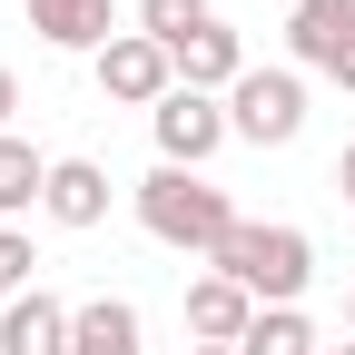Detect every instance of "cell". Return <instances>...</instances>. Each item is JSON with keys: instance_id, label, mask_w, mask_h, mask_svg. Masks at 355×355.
<instances>
[{"instance_id": "5", "label": "cell", "mask_w": 355, "mask_h": 355, "mask_svg": "<svg viewBox=\"0 0 355 355\" xmlns=\"http://www.w3.org/2000/svg\"><path fill=\"white\" fill-rule=\"evenodd\" d=\"M89 69H99V99H119V109H158L168 89H178V60L158 50L148 30H119V40H109V50L89 60Z\"/></svg>"}, {"instance_id": "11", "label": "cell", "mask_w": 355, "mask_h": 355, "mask_svg": "<svg viewBox=\"0 0 355 355\" xmlns=\"http://www.w3.org/2000/svg\"><path fill=\"white\" fill-rule=\"evenodd\" d=\"M60 217V227H99L109 217V168L99 158H50V198H40Z\"/></svg>"}, {"instance_id": "21", "label": "cell", "mask_w": 355, "mask_h": 355, "mask_svg": "<svg viewBox=\"0 0 355 355\" xmlns=\"http://www.w3.org/2000/svg\"><path fill=\"white\" fill-rule=\"evenodd\" d=\"M326 355H355V345H326Z\"/></svg>"}, {"instance_id": "4", "label": "cell", "mask_w": 355, "mask_h": 355, "mask_svg": "<svg viewBox=\"0 0 355 355\" xmlns=\"http://www.w3.org/2000/svg\"><path fill=\"white\" fill-rule=\"evenodd\" d=\"M148 128H158V168H207L217 148L237 139L227 99H207V89H168V99L148 109Z\"/></svg>"}, {"instance_id": "3", "label": "cell", "mask_w": 355, "mask_h": 355, "mask_svg": "<svg viewBox=\"0 0 355 355\" xmlns=\"http://www.w3.org/2000/svg\"><path fill=\"white\" fill-rule=\"evenodd\" d=\"M227 128H237L247 148H286L296 128H306V79L296 69H247L227 89Z\"/></svg>"}, {"instance_id": "19", "label": "cell", "mask_w": 355, "mask_h": 355, "mask_svg": "<svg viewBox=\"0 0 355 355\" xmlns=\"http://www.w3.org/2000/svg\"><path fill=\"white\" fill-rule=\"evenodd\" d=\"M345 336H355V286H345Z\"/></svg>"}, {"instance_id": "9", "label": "cell", "mask_w": 355, "mask_h": 355, "mask_svg": "<svg viewBox=\"0 0 355 355\" xmlns=\"http://www.w3.org/2000/svg\"><path fill=\"white\" fill-rule=\"evenodd\" d=\"M30 30L50 40V50H89V60H99L119 40V10H109V0H30Z\"/></svg>"}, {"instance_id": "20", "label": "cell", "mask_w": 355, "mask_h": 355, "mask_svg": "<svg viewBox=\"0 0 355 355\" xmlns=\"http://www.w3.org/2000/svg\"><path fill=\"white\" fill-rule=\"evenodd\" d=\"M188 355H237V345H188Z\"/></svg>"}, {"instance_id": "7", "label": "cell", "mask_w": 355, "mask_h": 355, "mask_svg": "<svg viewBox=\"0 0 355 355\" xmlns=\"http://www.w3.org/2000/svg\"><path fill=\"white\" fill-rule=\"evenodd\" d=\"M257 316H266V306H257L237 277H217V266L188 286V336H198V345H247V326H257Z\"/></svg>"}, {"instance_id": "15", "label": "cell", "mask_w": 355, "mask_h": 355, "mask_svg": "<svg viewBox=\"0 0 355 355\" xmlns=\"http://www.w3.org/2000/svg\"><path fill=\"white\" fill-rule=\"evenodd\" d=\"M237 355H326V345H316V326H306L296 306H266V316L247 326V345H237Z\"/></svg>"}, {"instance_id": "12", "label": "cell", "mask_w": 355, "mask_h": 355, "mask_svg": "<svg viewBox=\"0 0 355 355\" xmlns=\"http://www.w3.org/2000/svg\"><path fill=\"white\" fill-rule=\"evenodd\" d=\"M69 355H148L139 345V306L128 296H89L79 326H69Z\"/></svg>"}, {"instance_id": "6", "label": "cell", "mask_w": 355, "mask_h": 355, "mask_svg": "<svg viewBox=\"0 0 355 355\" xmlns=\"http://www.w3.org/2000/svg\"><path fill=\"white\" fill-rule=\"evenodd\" d=\"M286 50L296 69H355V0H296V20H286Z\"/></svg>"}, {"instance_id": "13", "label": "cell", "mask_w": 355, "mask_h": 355, "mask_svg": "<svg viewBox=\"0 0 355 355\" xmlns=\"http://www.w3.org/2000/svg\"><path fill=\"white\" fill-rule=\"evenodd\" d=\"M40 198H50V158L10 128V139H0V227H10V217H30Z\"/></svg>"}, {"instance_id": "10", "label": "cell", "mask_w": 355, "mask_h": 355, "mask_svg": "<svg viewBox=\"0 0 355 355\" xmlns=\"http://www.w3.org/2000/svg\"><path fill=\"white\" fill-rule=\"evenodd\" d=\"M247 79V40L217 20V30H198L188 50H178V89H207V99H227V89Z\"/></svg>"}, {"instance_id": "18", "label": "cell", "mask_w": 355, "mask_h": 355, "mask_svg": "<svg viewBox=\"0 0 355 355\" xmlns=\"http://www.w3.org/2000/svg\"><path fill=\"white\" fill-rule=\"evenodd\" d=\"M10 109H20V79L0 69V139H10Z\"/></svg>"}, {"instance_id": "14", "label": "cell", "mask_w": 355, "mask_h": 355, "mask_svg": "<svg viewBox=\"0 0 355 355\" xmlns=\"http://www.w3.org/2000/svg\"><path fill=\"white\" fill-rule=\"evenodd\" d=\"M139 30L158 40L168 60H178V50H188L198 30H217V0H139Z\"/></svg>"}, {"instance_id": "1", "label": "cell", "mask_w": 355, "mask_h": 355, "mask_svg": "<svg viewBox=\"0 0 355 355\" xmlns=\"http://www.w3.org/2000/svg\"><path fill=\"white\" fill-rule=\"evenodd\" d=\"M139 227H148L158 247H178V257H217L247 217L227 207V188H207L198 168H148V178H139Z\"/></svg>"}, {"instance_id": "8", "label": "cell", "mask_w": 355, "mask_h": 355, "mask_svg": "<svg viewBox=\"0 0 355 355\" xmlns=\"http://www.w3.org/2000/svg\"><path fill=\"white\" fill-rule=\"evenodd\" d=\"M69 326H79V306L30 286L20 306H0V355H69Z\"/></svg>"}, {"instance_id": "16", "label": "cell", "mask_w": 355, "mask_h": 355, "mask_svg": "<svg viewBox=\"0 0 355 355\" xmlns=\"http://www.w3.org/2000/svg\"><path fill=\"white\" fill-rule=\"evenodd\" d=\"M30 266H40L30 237H20V227H0V306H20V296H30Z\"/></svg>"}, {"instance_id": "2", "label": "cell", "mask_w": 355, "mask_h": 355, "mask_svg": "<svg viewBox=\"0 0 355 355\" xmlns=\"http://www.w3.org/2000/svg\"><path fill=\"white\" fill-rule=\"evenodd\" d=\"M207 266H217V277H237L257 306H296L306 277H316V237H306V227H266V217H247V227L217 247Z\"/></svg>"}, {"instance_id": "17", "label": "cell", "mask_w": 355, "mask_h": 355, "mask_svg": "<svg viewBox=\"0 0 355 355\" xmlns=\"http://www.w3.org/2000/svg\"><path fill=\"white\" fill-rule=\"evenodd\" d=\"M336 198H345V207H355V139H345V148H336Z\"/></svg>"}, {"instance_id": "22", "label": "cell", "mask_w": 355, "mask_h": 355, "mask_svg": "<svg viewBox=\"0 0 355 355\" xmlns=\"http://www.w3.org/2000/svg\"><path fill=\"white\" fill-rule=\"evenodd\" d=\"M345 89H355V69H345Z\"/></svg>"}]
</instances>
